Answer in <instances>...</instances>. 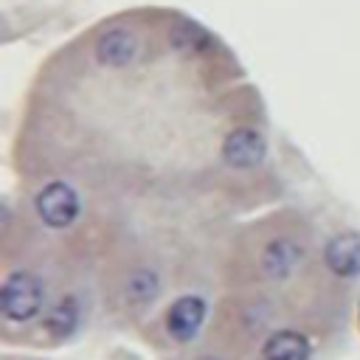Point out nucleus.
I'll list each match as a JSON object with an SVG mask.
<instances>
[{
  "label": "nucleus",
  "instance_id": "f257e3e1",
  "mask_svg": "<svg viewBox=\"0 0 360 360\" xmlns=\"http://www.w3.org/2000/svg\"><path fill=\"white\" fill-rule=\"evenodd\" d=\"M48 301V284L37 270L14 267L6 270L0 284V315L11 323H31L42 315Z\"/></svg>",
  "mask_w": 360,
  "mask_h": 360
},
{
  "label": "nucleus",
  "instance_id": "f03ea898",
  "mask_svg": "<svg viewBox=\"0 0 360 360\" xmlns=\"http://www.w3.org/2000/svg\"><path fill=\"white\" fill-rule=\"evenodd\" d=\"M307 242L295 233H273L267 239H262V245L256 248L253 256V267H256V278L264 284H278L287 281L292 273H298V267L307 262Z\"/></svg>",
  "mask_w": 360,
  "mask_h": 360
},
{
  "label": "nucleus",
  "instance_id": "7ed1b4c3",
  "mask_svg": "<svg viewBox=\"0 0 360 360\" xmlns=\"http://www.w3.org/2000/svg\"><path fill=\"white\" fill-rule=\"evenodd\" d=\"M34 208H37V217L42 219V225H48L51 231H68L70 225H76V219L82 214V197L70 183L53 180L37 191Z\"/></svg>",
  "mask_w": 360,
  "mask_h": 360
},
{
  "label": "nucleus",
  "instance_id": "20e7f679",
  "mask_svg": "<svg viewBox=\"0 0 360 360\" xmlns=\"http://www.w3.org/2000/svg\"><path fill=\"white\" fill-rule=\"evenodd\" d=\"M205 315H208V304H205L202 295H197V292L177 295L163 312V335L172 343L186 346L200 335V329L205 323Z\"/></svg>",
  "mask_w": 360,
  "mask_h": 360
},
{
  "label": "nucleus",
  "instance_id": "39448f33",
  "mask_svg": "<svg viewBox=\"0 0 360 360\" xmlns=\"http://www.w3.org/2000/svg\"><path fill=\"white\" fill-rule=\"evenodd\" d=\"M219 155H222L225 166H231L236 172H248V169H256V166L264 163L267 141L253 127H236L225 135V141L219 146Z\"/></svg>",
  "mask_w": 360,
  "mask_h": 360
},
{
  "label": "nucleus",
  "instance_id": "423d86ee",
  "mask_svg": "<svg viewBox=\"0 0 360 360\" xmlns=\"http://www.w3.org/2000/svg\"><path fill=\"white\" fill-rule=\"evenodd\" d=\"M138 53H141V42H138L135 31H129L124 25L107 28L96 39V59H98V65H104L110 70L129 68L138 59Z\"/></svg>",
  "mask_w": 360,
  "mask_h": 360
},
{
  "label": "nucleus",
  "instance_id": "0eeeda50",
  "mask_svg": "<svg viewBox=\"0 0 360 360\" xmlns=\"http://www.w3.org/2000/svg\"><path fill=\"white\" fill-rule=\"evenodd\" d=\"M312 340L292 326L270 329L259 343V360H309Z\"/></svg>",
  "mask_w": 360,
  "mask_h": 360
},
{
  "label": "nucleus",
  "instance_id": "6e6552de",
  "mask_svg": "<svg viewBox=\"0 0 360 360\" xmlns=\"http://www.w3.org/2000/svg\"><path fill=\"white\" fill-rule=\"evenodd\" d=\"M323 267L335 278H354L360 276V233L340 231L323 248Z\"/></svg>",
  "mask_w": 360,
  "mask_h": 360
},
{
  "label": "nucleus",
  "instance_id": "1a4fd4ad",
  "mask_svg": "<svg viewBox=\"0 0 360 360\" xmlns=\"http://www.w3.org/2000/svg\"><path fill=\"white\" fill-rule=\"evenodd\" d=\"M160 295V273L152 264H135L121 281V298L129 309H146Z\"/></svg>",
  "mask_w": 360,
  "mask_h": 360
},
{
  "label": "nucleus",
  "instance_id": "9d476101",
  "mask_svg": "<svg viewBox=\"0 0 360 360\" xmlns=\"http://www.w3.org/2000/svg\"><path fill=\"white\" fill-rule=\"evenodd\" d=\"M79 323H82V301H79L76 292H65L42 315L39 326L51 340H65L79 329Z\"/></svg>",
  "mask_w": 360,
  "mask_h": 360
},
{
  "label": "nucleus",
  "instance_id": "9b49d317",
  "mask_svg": "<svg viewBox=\"0 0 360 360\" xmlns=\"http://www.w3.org/2000/svg\"><path fill=\"white\" fill-rule=\"evenodd\" d=\"M169 39H172L174 48L197 51V53L214 45V37H211L202 25H197V22H191V20H177V22L169 28Z\"/></svg>",
  "mask_w": 360,
  "mask_h": 360
},
{
  "label": "nucleus",
  "instance_id": "f8f14e48",
  "mask_svg": "<svg viewBox=\"0 0 360 360\" xmlns=\"http://www.w3.org/2000/svg\"><path fill=\"white\" fill-rule=\"evenodd\" d=\"M197 360H217V357H197Z\"/></svg>",
  "mask_w": 360,
  "mask_h": 360
}]
</instances>
